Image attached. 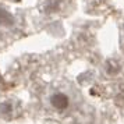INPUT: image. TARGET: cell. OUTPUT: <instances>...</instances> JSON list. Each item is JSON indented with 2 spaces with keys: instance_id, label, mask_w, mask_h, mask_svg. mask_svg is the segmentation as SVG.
<instances>
[{
  "instance_id": "cell-1",
  "label": "cell",
  "mask_w": 124,
  "mask_h": 124,
  "mask_svg": "<svg viewBox=\"0 0 124 124\" xmlns=\"http://www.w3.org/2000/svg\"><path fill=\"white\" fill-rule=\"evenodd\" d=\"M49 103L53 110L62 113L66 112L71 107V98L66 93V92H62V91H57V92H53L49 98Z\"/></svg>"
},
{
  "instance_id": "cell-2",
  "label": "cell",
  "mask_w": 124,
  "mask_h": 124,
  "mask_svg": "<svg viewBox=\"0 0 124 124\" xmlns=\"http://www.w3.org/2000/svg\"><path fill=\"white\" fill-rule=\"evenodd\" d=\"M14 112V106L10 101H4L0 103V114L1 116H11Z\"/></svg>"
},
{
  "instance_id": "cell-3",
  "label": "cell",
  "mask_w": 124,
  "mask_h": 124,
  "mask_svg": "<svg viewBox=\"0 0 124 124\" xmlns=\"http://www.w3.org/2000/svg\"><path fill=\"white\" fill-rule=\"evenodd\" d=\"M0 24L1 25H10V24H13V17L6 10H1V8H0Z\"/></svg>"
}]
</instances>
